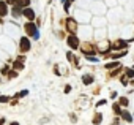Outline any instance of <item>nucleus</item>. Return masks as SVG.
<instances>
[{"instance_id":"nucleus-16","label":"nucleus","mask_w":134,"mask_h":125,"mask_svg":"<svg viewBox=\"0 0 134 125\" xmlns=\"http://www.w3.org/2000/svg\"><path fill=\"white\" fill-rule=\"evenodd\" d=\"M112 108H114V112H117V114H121V112H120V106H118V105H114Z\"/></svg>"},{"instance_id":"nucleus-11","label":"nucleus","mask_w":134,"mask_h":125,"mask_svg":"<svg viewBox=\"0 0 134 125\" xmlns=\"http://www.w3.org/2000/svg\"><path fill=\"white\" fill-rule=\"evenodd\" d=\"M120 105H121V106H128V105H129V100H128L126 97H121V98H120Z\"/></svg>"},{"instance_id":"nucleus-13","label":"nucleus","mask_w":134,"mask_h":125,"mask_svg":"<svg viewBox=\"0 0 134 125\" xmlns=\"http://www.w3.org/2000/svg\"><path fill=\"white\" fill-rule=\"evenodd\" d=\"M132 76H134V70L126 68V78H132Z\"/></svg>"},{"instance_id":"nucleus-3","label":"nucleus","mask_w":134,"mask_h":125,"mask_svg":"<svg viewBox=\"0 0 134 125\" xmlns=\"http://www.w3.org/2000/svg\"><path fill=\"white\" fill-rule=\"evenodd\" d=\"M66 41H68V44L73 48V49H77V46H79V40L74 37V35H70L68 37V40H66Z\"/></svg>"},{"instance_id":"nucleus-7","label":"nucleus","mask_w":134,"mask_h":125,"mask_svg":"<svg viewBox=\"0 0 134 125\" xmlns=\"http://www.w3.org/2000/svg\"><path fill=\"white\" fill-rule=\"evenodd\" d=\"M82 82H84L85 86L92 84V82H93V76H92V75H84V76H82Z\"/></svg>"},{"instance_id":"nucleus-17","label":"nucleus","mask_w":134,"mask_h":125,"mask_svg":"<svg viewBox=\"0 0 134 125\" xmlns=\"http://www.w3.org/2000/svg\"><path fill=\"white\" fill-rule=\"evenodd\" d=\"M99 122H101V116L98 114V116H96V117L93 119V123H99Z\"/></svg>"},{"instance_id":"nucleus-22","label":"nucleus","mask_w":134,"mask_h":125,"mask_svg":"<svg viewBox=\"0 0 134 125\" xmlns=\"http://www.w3.org/2000/svg\"><path fill=\"white\" fill-rule=\"evenodd\" d=\"M2 73H3V75H7V73H8V67H5V68L2 70Z\"/></svg>"},{"instance_id":"nucleus-19","label":"nucleus","mask_w":134,"mask_h":125,"mask_svg":"<svg viewBox=\"0 0 134 125\" xmlns=\"http://www.w3.org/2000/svg\"><path fill=\"white\" fill-rule=\"evenodd\" d=\"M16 76H18L16 71H10V78H16Z\"/></svg>"},{"instance_id":"nucleus-18","label":"nucleus","mask_w":134,"mask_h":125,"mask_svg":"<svg viewBox=\"0 0 134 125\" xmlns=\"http://www.w3.org/2000/svg\"><path fill=\"white\" fill-rule=\"evenodd\" d=\"M107 5H109V7H114V5H117V2H115V0H109Z\"/></svg>"},{"instance_id":"nucleus-9","label":"nucleus","mask_w":134,"mask_h":125,"mask_svg":"<svg viewBox=\"0 0 134 125\" xmlns=\"http://www.w3.org/2000/svg\"><path fill=\"white\" fill-rule=\"evenodd\" d=\"M121 117H123L125 120H128V122H131V120H132V117H131V114H129L128 111H123V112H121Z\"/></svg>"},{"instance_id":"nucleus-24","label":"nucleus","mask_w":134,"mask_h":125,"mask_svg":"<svg viewBox=\"0 0 134 125\" xmlns=\"http://www.w3.org/2000/svg\"><path fill=\"white\" fill-rule=\"evenodd\" d=\"M5 2H7V3H13V2H14V0H5Z\"/></svg>"},{"instance_id":"nucleus-25","label":"nucleus","mask_w":134,"mask_h":125,"mask_svg":"<svg viewBox=\"0 0 134 125\" xmlns=\"http://www.w3.org/2000/svg\"><path fill=\"white\" fill-rule=\"evenodd\" d=\"M11 125H19V123L18 122H11Z\"/></svg>"},{"instance_id":"nucleus-8","label":"nucleus","mask_w":134,"mask_h":125,"mask_svg":"<svg viewBox=\"0 0 134 125\" xmlns=\"http://www.w3.org/2000/svg\"><path fill=\"white\" fill-rule=\"evenodd\" d=\"M16 5H19V7H25V8H29V5H30V0H18V3Z\"/></svg>"},{"instance_id":"nucleus-26","label":"nucleus","mask_w":134,"mask_h":125,"mask_svg":"<svg viewBox=\"0 0 134 125\" xmlns=\"http://www.w3.org/2000/svg\"><path fill=\"white\" fill-rule=\"evenodd\" d=\"M0 125H3V119H0Z\"/></svg>"},{"instance_id":"nucleus-5","label":"nucleus","mask_w":134,"mask_h":125,"mask_svg":"<svg viewBox=\"0 0 134 125\" xmlns=\"http://www.w3.org/2000/svg\"><path fill=\"white\" fill-rule=\"evenodd\" d=\"M13 16L14 18H19L21 14H24V10H22V7H19V5H14V8H13Z\"/></svg>"},{"instance_id":"nucleus-21","label":"nucleus","mask_w":134,"mask_h":125,"mask_svg":"<svg viewBox=\"0 0 134 125\" xmlns=\"http://www.w3.org/2000/svg\"><path fill=\"white\" fill-rule=\"evenodd\" d=\"M66 57H68V60H73V54H71V52L66 54Z\"/></svg>"},{"instance_id":"nucleus-4","label":"nucleus","mask_w":134,"mask_h":125,"mask_svg":"<svg viewBox=\"0 0 134 125\" xmlns=\"http://www.w3.org/2000/svg\"><path fill=\"white\" fill-rule=\"evenodd\" d=\"M24 16L29 19V21H33L35 19V11L32 8H24Z\"/></svg>"},{"instance_id":"nucleus-14","label":"nucleus","mask_w":134,"mask_h":125,"mask_svg":"<svg viewBox=\"0 0 134 125\" xmlns=\"http://www.w3.org/2000/svg\"><path fill=\"white\" fill-rule=\"evenodd\" d=\"M25 95H27V90H22V92H18L14 97H16V98H21V97H25Z\"/></svg>"},{"instance_id":"nucleus-1","label":"nucleus","mask_w":134,"mask_h":125,"mask_svg":"<svg viewBox=\"0 0 134 125\" xmlns=\"http://www.w3.org/2000/svg\"><path fill=\"white\" fill-rule=\"evenodd\" d=\"M19 49L21 52H29L30 51V40L27 37H22L21 41H19Z\"/></svg>"},{"instance_id":"nucleus-10","label":"nucleus","mask_w":134,"mask_h":125,"mask_svg":"<svg viewBox=\"0 0 134 125\" xmlns=\"http://www.w3.org/2000/svg\"><path fill=\"white\" fill-rule=\"evenodd\" d=\"M14 68H24V64H22V59H18L16 62H14Z\"/></svg>"},{"instance_id":"nucleus-23","label":"nucleus","mask_w":134,"mask_h":125,"mask_svg":"<svg viewBox=\"0 0 134 125\" xmlns=\"http://www.w3.org/2000/svg\"><path fill=\"white\" fill-rule=\"evenodd\" d=\"M101 105H106V100H101V101H98V106H101Z\"/></svg>"},{"instance_id":"nucleus-12","label":"nucleus","mask_w":134,"mask_h":125,"mask_svg":"<svg viewBox=\"0 0 134 125\" xmlns=\"http://www.w3.org/2000/svg\"><path fill=\"white\" fill-rule=\"evenodd\" d=\"M120 64L118 62H110V64H106V68H114V67H118Z\"/></svg>"},{"instance_id":"nucleus-20","label":"nucleus","mask_w":134,"mask_h":125,"mask_svg":"<svg viewBox=\"0 0 134 125\" xmlns=\"http://www.w3.org/2000/svg\"><path fill=\"white\" fill-rule=\"evenodd\" d=\"M70 90H71V86H66V87H65V93H68Z\"/></svg>"},{"instance_id":"nucleus-2","label":"nucleus","mask_w":134,"mask_h":125,"mask_svg":"<svg viewBox=\"0 0 134 125\" xmlns=\"http://www.w3.org/2000/svg\"><path fill=\"white\" fill-rule=\"evenodd\" d=\"M24 27H25L27 33H29V35H32V37H35V33L38 32V30H36V25H35V24H33L32 21H29V22H27V24H25Z\"/></svg>"},{"instance_id":"nucleus-6","label":"nucleus","mask_w":134,"mask_h":125,"mask_svg":"<svg viewBox=\"0 0 134 125\" xmlns=\"http://www.w3.org/2000/svg\"><path fill=\"white\" fill-rule=\"evenodd\" d=\"M7 14H8L7 2H0V16H7Z\"/></svg>"},{"instance_id":"nucleus-15","label":"nucleus","mask_w":134,"mask_h":125,"mask_svg":"<svg viewBox=\"0 0 134 125\" xmlns=\"http://www.w3.org/2000/svg\"><path fill=\"white\" fill-rule=\"evenodd\" d=\"M8 100H10L8 97H5V95H0V103H7Z\"/></svg>"}]
</instances>
